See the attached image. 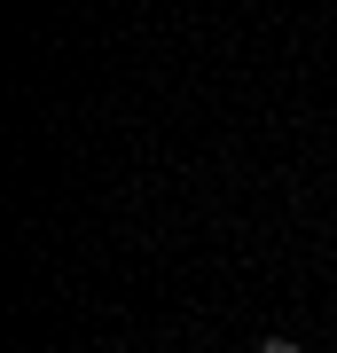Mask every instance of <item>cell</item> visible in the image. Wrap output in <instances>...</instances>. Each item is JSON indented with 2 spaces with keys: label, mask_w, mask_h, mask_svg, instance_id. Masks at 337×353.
Returning a JSON list of instances; mask_svg holds the SVG:
<instances>
[{
  "label": "cell",
  "mask_w": 337,
  "mask_h": 353,
  "mask_svg": "<svg viewBox=\"0 0 337 353\" xmlns=\"http://www.w3.org/2000/svg\"><path fill=\"white\" fill-rule=\"evenodd\" d=\"M259 353H306V345H298V338H267Z\"/></svg>",
  "instance_id": "6da1fadb"
}]
</instances>
